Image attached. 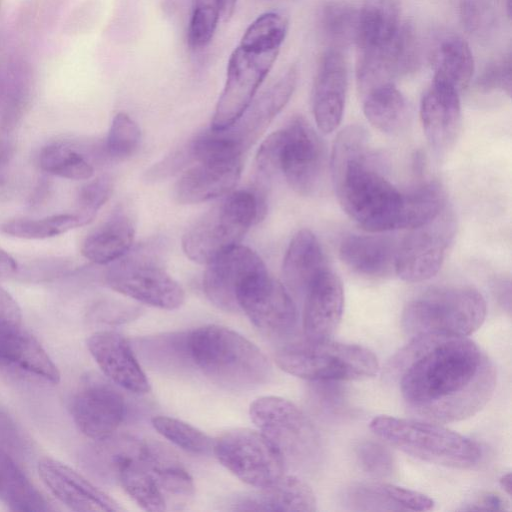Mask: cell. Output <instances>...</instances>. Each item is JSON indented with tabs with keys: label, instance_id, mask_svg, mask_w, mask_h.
<instances>
[{
	"label": "cell",
	"instance_id": "484cf974",
	"mask_svg": "<svg viewBox=\"0 0 512 512\" xmlns=\"http://www.w3.org/2000/svg\"><path fill=\"white\" fill-rule=\"evenodd\" d=\"M113 456L116 477L124 491L146 511H164L167 503L138 452V439L130 438Z\"/></svg>",
	"mask_w": 512,
	"mask_h": 512
},
{
	"label": "cell",
	"instance_id": "7dc6e473",
	"mask_svg": "<svg viewBox=\"0 0 512 512\" xmlns=\"http://www.w3.org/2000/svg\"><path fill=\"white\" fill-rule=\"evenodd\" d=\"M376 486L393 510L427 511L434 506V501L421 492L388 483H376Z\"/></svg>",
	"mask_w": 512,
	"mask_h": 512
},
{
	"label": "cell",
	"instance_id": "4316f807",
	"mask_svg": "<svg viewBox=\"0 0 512 512\" xmlns=\"http://www.w3.org/2000/svg\"><path fill=\"white\" fill-rule=\"evenodd\" d=\"M239 511H305L317 509L312 488L301 478L283 474L258 491L240 496L233 502Z\"/></svg>",
	"mask_w": 512,
	"mask_h": 512
},
{
	"label": "cell",
	"instance_id": "3957f363",
	"mask_svg": "<svg viewBox=\"0 0 512 512\" xmlns=\"http://www.w3.org/2000/svg\"><path fill=\"white\" fill-rule=\"evenodd\" d=\"M183 352L204 376L227 389H252L271 375L265 354L227 327L206 325L189 331L183 335Z\"/></svg>",
	"mask_w": 512,
	"mask_h": 512
},
{
	"label": "cell",
	"instance_id": "b9f144b4",
	"mask_svg": "<svg viewBox=\"0 0 512 512\" xmlns=\"http://www.w3.org/2000/svg\"><path fill=\"white\" fill-rule=\"evenodd\" d=\"M141 131L138 125L124 112L117 113L111 123L104 153L114 160L131 157L139 148Z\"/></svg>",
	"mask_w": 512,
	"mask_h": 512
},
{
	"label": "cell",
	"instance_id": "f546056e",
	"mask_svg": "<svg viewBox=\"0 0 512 512\" xmlns=\"http://www.w3.org/2000/svg\"><path fill=\"white\" fill-rule=\"evenodd\" d=\"M135 222L129 210L118 207L84 239L82 255L96 264H110L127 254L133 244Z\"/></svg>",
	"mask_w": 512,
	"mask_h": 512
},
{
	"label": "cell",
	"instance_id": "7402d4cb",
	"mask_svg": "<svg viewBox=\"0 0 512 512\" xmlns=\"http://www.w3.org/2000/svg\"><path fill=\"white\" fill-rule=\"evenodd\" d=\"M343 310L344 289L341 279L326 269L304 295L302 327L305 338H329L338 327Z\"/></svg>",
	"mask_w": 512,
	"mask_h": 512
},
{
	"label": "cell",
	"instance_id": "9c48e42d",
	"mask_svg": "<svg viewBox=\"0 0 512 512\" xmlns=\"http://www.w3.org/2000/svg\"><path fill=\"white\" fill-rule=\"evenodd\" d=\"M250 418L280 451L285 462L312 465L320 456V437L311 420L291 401L263 396L251 403Z\"/></svg>",
	"mask_w": 512,
	"mask_h": 512
},
{
	"label": "cell",
	"instance_id": "74e56055",
	"mask_svg": "<svg viewBox=\"0 0 512 512\" xmlns=\"http://www.w3.org/2000/svg\"><path fill=\"white\" fill-rule=\"evenodd\" d=\"M87 222L77 213L55 214L39 219H15L2 223L6 235L22 239H46L64 234Z\"/></svg>",
	"mask_w": 512,
	"mask_h": 512
},
{
	"label": "cell",
	"instance_id": "680465c9",
	"mask_svg": "<svg viewBox=\"0 0 512 512\" xmlns=\"http://www.w3.org/2000/svg\"><path fill=\"white\" fill-rule=\"evenodd\" d=\"M0 7H1V0H0Z\"/></svg>",
	"mask_w": 512,
	"mask_h": 512
},
{
	"label": "cell",
	"instance_id": "91938a15",
	"mask_svg": "<svg viewBox=\"0 0 512 512\" xmlns=\"http://www.w3.org/2000/svg\"><path fill=\"white\" fill-rule=\"evenodd\" d=\"M0 184H1V180H0Z\"/></svg>",
	"mask_w": 512,
	"mask_h": 512
},
{
	"label": "cell",
	"instance_id": "ee69618b",
	"mask_svg": "<svg viewBox=\"0 0 512 512\" xmlns=\"http://www.w3.org/2000/svg\"><path fill=\"white\" fill-rule=\"evenodd\" d=\"M220 17V9L216 0L195 1L187 33L191 49H202L210 43Z\"/></svg>",
	"mask_w": 512,
	"mask_h": 512
},
{
	"label": "cell",
	"instance_id": "d6a6232c",
	"mask_svg": "<svg viewBox=\"0 0 512 512\" xmlns=\"http://www.w3.org/2000/svg\"><path fill=\"white\" fill-rule=\"evenodd\" d=\"M399 0H364L356 41L359 50L381 47L401 29Z\"/></svg>",
	"mask_w": 512,
	"mask_h": 512
},
{
	"label": "cell",
	"instance_id": "1f68e13d",
	"mask_svg": "<svg viewBox=\"0 0 512 512\" xmlns=\"http://www.w3.org/2000/svg\"><path fill=\"white\" fill-rule=\"evenodd\" d=\"M34 87V69L21 57L10 59L0 73V127L12 129L28 105Z\"/></svg>",
	"mask_w": 512,
	"mask_h": 512
},
{
	"label": "cell",
	"instance_id": "8992f818",
	"mask_svg": "<svg viewBox=\"0 0 512 512\" xmlns=\"http://www.w3.org/2000/svg\"><path fill=\"white\" fill-rule=\"evenodd\" d=\"M487 313L483 295L473 287L430 289L405 306L404 331L414 337L424 334L469 336L483 324Z\"/></svg>",
	"mask_w": 512,
	"mask_h": 512
},
{
	"label": "cell",
	"instance_id": "603a6c76",
	"mask_svg": "<svg viewBox=\"0 0 512 512\" xmlns=\"http://www.w3.org/2000/svg\"><path fill=\"white\" fill-rule=\"evenodd\" d=\"M420 118L425 136L437 152H445L455 143L461 125L459 92L434 81L424 93Z\"/></svg>",
	"mask_w": 512,
	"mask_h": 512
},
{
	"label": "cell",
	"instance_id": "f1b7e54d",
	"mask_svg": "<svg viewBox=\"0 0 512 512\" xmlns=\"http://www.w3.org/2000/svg\"><path fill=\"white\" fill-rule=\"evenodd\" d=\"M326 266L322 247L313 232L299 230L291 239L283 258L282 275L288 289L304 296Z\"/></svg>",
	"mask_w": 512,
	"mask_h": 512
},
{
	"label": "cell",
	"instance_id": "816d5d0a",
	"mask_svg": "<svg viewBox=\"0 0 512 512\" xmlns=\"http://www.w3.org/2000/svg\"><path fill=\"white\" fill-rule=\"evenodd\" d=\"M22 313L15 299L0 286V334L21 327Z\"/></svg>",
	"mask_w": 512,
	"mask_h": 512
},
{
	"label": "cell",
	"instance_id": "db71d44e",
	"mask_svg": "<svg viewBox=\"0 0 512 512\" xmlns=\"http://www.w3.org/2000/svg\"><path fill=\"white\" fill-rule=\"evenodd\" d=\"M15 259L5 250L0 248V278L12 276L17 271Z\"/></svg>",
	"mask_w": 512,
	"mask_h": 512
},
{
	"label": "cell",
	"instance_id": "5bb4252c",
	"mask_svg": "<svg viewBox=\"0 0 512 512\" xmlns=\"http://www.w3.org/2000/svg\"><path fill=\"white\" fill-rule=\"evenodd\" d=\"M240 311L269 336H284L297 323V308L286 287L267 269L250 276L237 295Z\"/></svg>",
	"mask_w": 512,
	"mask_h": 512
},
{
	"label": "cell",
	"instance_id": "ba28073f",
	"mask_svg": "<svg viewBox=\"0 0 512 512\" xmlns=\"http://www.w3.org/2000/svg\"><path fill=\"white\" fill-rule=\"evenodd\" d=\"M280 48L242 35L229 58L224 88L210 129L224 130L244 113L276 61Z\"/></svg>",
	"mask_w": 512,
	"mask_h": 512
},
{
	"label": "cell",
	"instance_id": "836d02e7",
	"mask_svg": "<svg viewBox=\"0 0 512 512\" xmlns=\"http://www.w3.org/2000/svg\"><path fill=\"white\" fill-rule=\"evenodd\" d=\"M433 80L454 88L459 93L469 84L474 72V59L468 43L458 36L443 38L433 57Z\"/></svg>",
	"mask_w": 512,
	"mask_h": 512
},
{
	"label": "cell",
	"instance_id": "30bf717a",
	"mask_svg": "<svg viewBox=\"0 0 512 512\" xmlns=\"http://www.w3.org/2000/svg\"><path fill=\"white\" fill-rule=\"evenodd\" d=\"M110 264L104 278L114 291L160 309L174 310L183 304L184 290L151 248L129 251Z\"/></svg>",
	"mask_w": 512,
	"mask_h": 512
},
{
	"label": "cell",
	"instance_id": "d4e9b609",
	"mask_svg": "<svg viewBox=\"0 0 512 512\" xmlns=\"http://www.w3.org/2000/svg\"><path fill=\"white\" fill-rule=\"evenodd\" d=\"M138 452L156 480L167 505L180 508L194 496V483L191 475L173 451L155 441L138 442Z\"/></svg>",
	"mask_w": 512,
	"mask_h": 512
},
{
	"label": "cell",
	"instance_id": "6f0895ef",
	"mask_svg": "<svg viewBox=\"0 0 512 512\" xmlns=\"http://www.w3.org/2000/svg\"><path fill=\"white\" fill-rule=\"evenodd\" d=\"M501 487L506 491L508 495H511V474L506 473L502 475L499 480Z\"/></svg>",
	"mask_w": 512,
	"mask_h": 512
},
{
	"label": "cell",
	"instance_id": "bcb514c9",
	"mask_svg": "<svg viewBox=\"0 0 512 512\" xmlns=\"http://www.w3.org/2000/svg\"><path fill=\"white\" fill-rule=\"evenodd\" d=\"M113 189L112 180L108 176H100L83 185L78 193L77 205L79 214L87 224L96 216L97 211L109 199Z\"/></svg>",
	"mask_w": 512,
	"mask_h": 512
},
{
	"label": "cell",
	"instance_id": "f5cc1de1",
	"mask_svg": "<svg viewBox=\"0 0 512 512\" xmlns=\"http://www.w3.org/2000/svg\"><path fill=\"white\" fill-rule=\"evenodd\" d=\"M506 509V501L500 495L496 493H485L479 498H477L472 503L467 504V506L461 508V510L471 511V510H505Z\"/></svg>",
	"mask_w": 512,
	"mask_h": 512
},
{
	"label": "cell",
	"instance_id": "83f0119b",
	"mask_svg": "<svg viewBox=\"0 0 512 512\" xmlns=\"http://www.w3.org/2000/svg\"><path fill=\"white\" fill-rule=\"evenodd\" d=\"M398 244L382 235L352 234L339 248L343 263L354 272L367 277H385L395 272Z\"/></svg>",
	"mask_w": 512,
	"mask_h": 512
},
{
	"label": "cell",
	"instance_id": "e0dca14e",
	"mask_svg": "<svg viewBox=\"0 0 512 512\" xmlns=\"http://www.w3.org/2000/svg\"><path fill=\"white\" fill-rule=\"evenodd\" d=\"M416 63V43L412 29L402 25L389 43L360 50L356 77L361 96L408 73Z\"/></svg>",
	"mask_w": 512,
	"mask_h": 512
},
{
	"label": "cell",
	"instance_id": "f907efd6",
	"mask_svg": "<svg viewBox=\"0 0 512 512\" xmlns=\"http://www.w3.org/2000/svg\"><path fill=\"white\" fill-rule=\"evenodd\" d=\"M94 2H85L74 9L63 24L66 34L76 35L87 31L93 24L97 14Z\"/></svg>",
	"mask_w": 512,
	"mask_h": 512
},
{
	"label": "cell",
	"instance_id": "c3c4849f",
	"mask_svg": "<svg viewBox=\"0 0 512 512\" xmlns=\"http://www.w3.org/2000/svg\"><path fill=\"white\" fill-rule=\"evenodd\" d=\"M479 87L485 91L501 89L508 95L511 92L510 61L493 64L483 73L479 80Z\"/></svg>",
	"mask_w": 512,
	"mask_h": 512
},
{
	"label": "cell",
	"instance_id": "ab89813d",
	"mask_svg": "<svg viewBox=\"0 0 512 512\" xmlns=\"http://www.w3.org/2000/svg\"><path fill=\"white\" fill-rule=\"evenodd\" d=\"M154 429L179 448L192 453H206L212 448L211 439L196 427L168 416H155Z\"/></svg>",
	"mask_w": 512,
	"mask_h": 512
},
{
	"label": "cell",
	"instance_id": "8fae6325",
	"mask_svg": "<svg viewBox=\"0 0 512 512\" xmlns=\"http://www.w3.org/2000/svg\"><path fill=\"white\" fill-rule=\"evenodd\" d=\"M212 449L226 469L255 488L268 486L285 474L284 457L259 430H229L214 441Z\"/></svg>",
	"mask_w": 512,
	"mask_h": 512
},
{
	"label": "cell",
	"instance_id": "9a60e30c",
	"mask_svg": "<svg viewBox=\"0 0 512 512\" xmlns=\"http://www.w3.org/2000/svg\"><path fill=\"white\" fill-rule=\"evenodd\" d=\"M71 415L78 429L93 440H105L118 429L125 415L122 394L107 381L88 378L73 396Z\"/></svg>",
	"mask_w": 512,
	"mask_h": 512
},
{
	"label": "cell",
	"instance_id": "f6af8a7d",
	"mask_svg": "<svg viewBox=\"0 0 512 512\" xmlns=\"http://www.w3.org/2000/svg\"><path fill=\"white\" fill-rule=\"evenodd\" d=\"M355 453L361 468L374 477H388L395 471L394 457L381 443L363 441L356 446Z\"/></svg>",
	"mask_w": 512,
	"mask_h": 512
},
{
	"label": "cell",
	"instance_id": "f35d334b",
	"mask_svg": "<svg viewBox=\"0 0 512 512\" xmlns=\"http://www.w3.org/2000/svg\"><path fill=\"white\" fill-rule=\"evenodd\" d=\"M39 164L45 172L70 180H87L94 174L92 164L80 152L61 143L45 146Z\"/></svg>",
	"mask_w": 512,
	"mask_h": 512
},
{
	"label": "cell",
	"instance_id": "11a10c76",
	"mask_svg": "<svg viewBox=\"0 0 512 512\" xmlns=\"http://www.w3.org/2000/svg\"><path fill=\"white\" fill-rule=\"evenodd\" d=\"M498 297L501 299L502 303L507 305L508 310H510V296H511V286L510 281L502 279L497 283L496 286Z\"/></svg>",
	"mask_w": 512,
	"mask_h": 512
},
{
	"label": "cell",
	"instance_id": "44dd1931",
	"mask_svg": "<svg viewBox=\"0 0 512 512\" xmlns=\"http://www.w3.org/2000/svg\"><path fill=\"white\" fill-rule=\"evenodd\" d=\"M347 91V68L341 52L328 50L321 58L312 92V109L317 127L323 133L341 123Z\"/></svg>",
	"mask_w": 512,
	"mask_h": 512
},
{
	"label": "cell",
	"instance_id": "cb8c5ba5",
	"mask_svg": "<svg viewBox=\"0 0 512 512\" xmlns=\"http://www.w3.org/2000/svg\"><path fill=\"white\" fill-rule=\"evenodd\" d=\"M241 169L242 159L197 162L177 180L174 196L181 204H196L226 195L237 184Z\"/></svg>",
	"mask_w": 512,
	"mask_h": 512
},
{
	"label": "cell",
	"instance_id": "9f6ffc18",
	"mask_svg": "<svg viewBox=\"0 0 512 512\" xmlns=\"http://www.w3.org/2000/svg\"><path fill=\"white\" fill-rule=\"evenodd\" d=\"M220 9V15L223 21H228L235 10L237 0H216Z\"/></svg>",
	"mask_w": 512,
	"mask_h": 512
},
{
	"label": "cell",
	"instance_id": "60d3db41",
	"mask_svg": "<svg viewBox=\"0 0 512 512\" xmlns=\"http://www.w3.org/2000/svg\"><path fill=\"white\" fill-rule=\"evenodd\" d=\"M68 0H27L20 7L17 26L30 34L50 31L58 22Z\"/></svg>",
	"mask_w": 512,
	"mask_h": 512
},
{
	"label": "cell",
	"instance_id": "4fadbf2b",
	"mask_svg": "<svg viewBox=\"0 0 512 512\" xmlns=\"http://www.w3.org/2000/svg\"><path fill=\"white\" fill-rule=\"evenodd\" d=\"M455 232L452 213L445 207L433 220L412 228L398 243L395 273L406 282H422L440 270Z\"/></svg>",
	"mask_w": 512,
	"mask_h": 512
},
{
	"label": "cell",
	"instance_id": "d6986e66",
	"mask_svg": "<svg viewBox=\"0 0 512 512\" xmlns=\"http://www.w3.org/2000/svg\"><path fill=\"white\" fill-rule=\"evenodd\" d=\"M40 478L50 492L66 507L76 512L122 511L109 495L68 465L52 458L38 463Z\"/></svg>",
	"mask_w": 512,
	"mask_h": 512
},
{
	"label": "cell",
	"instance_id": "ac0fdd59",
	"mask_svg": "<svg viewBox=\"0 0 512 512\" xmlns=\"http://www.w3.org/2000/svg\"><path fill=\"white\" fill-rule=\"evenodd\" d=\"M295 66L289 67L268 89L253 100L223 134L244 154L290 100L297 83Z\"/></svg>",
	"mask_w": 512,
	"mask_h": 512
},
{
	"label": "cell",
	"instance_id": "7bdbcfd3",
	"mask_svg": "<svg viewBox=\"0 0 512 512\" xmlns=\"http://www.w3.org/2000/svg\"><path fill=\"white\" fill-rule=\"evenodd\" d=\"M359 12L342 2L327 4L322 12V27L327 37L337 44L356 40Z\"/></svg>",
	"mask_w": 512,
	"mask_h": 512
},
{
	"label": "cell",
	"instance_id": "d590c367",
	"mask_svg": "<svg viewBox=\"0 0 512 512\" xmlns=\"http://www.w3.org/2000/svg\"><path fill=\"white\" fill-rule=\"evenodd\" d=\"M363 111L367 120L378 130L392 133L406 122L408 105L394 83H388L362 97Z\"/></svg>",
	"mask_w": 512,
	"mask_h": 512
},
{
	"label": "cell",
	"instance_id": "e575fe53",
	"mask_svg": "<svg viewBox=\"0 0 512 512\" xmlns=\"http://www.w3.org/2000/svg\"><path fill=\"white\" fill-rule=\"evenodd\" d=\"M0 499L11 511L47 512L52 510L24 472L1 448Z\"/></svg>",
	"mask_w": 512,
	"mask_h": 512
},
{
	"label": "cell",
	"instance_id": "6da1fadb",
	"mask_svg": "<svg viewBox=\"0 0 512 512\" xmlns=\"http://www.w3.org/2000/svg\"><path fill=\"white\" fill-rule=\"evenodd\" d=\"M387 372L407 410L437 423L475 415L489 402L497 382L493 361L468 336H414L393 356Z\"/></svg>",
	"mask_w": 512,
	"mask_h": 512
},
{
	"label": "cell",
	"instance_id": "52a82bcc",
	"mask_svg": "<svg viewBox=\"0 0 512 512\" xmlns=\"http://www.w3.org/2000/svg\"><path fill=\"white\" fill-rule=\"evenodd\" d=\"M261 219L251 189L234 191L187 229L182 238L183 251L192 261L207 265L238 245L248 229Z\"/></svg>",
	"mask_w": 512,
	"mask_h": 512
},
{
	"label": "cell",
	"instance_id": "4dcf8cb0",
	"mask_svg": "<svg viewBox=\"0 0 512 512\" xmlns=\"http://www.w3.org/2000/svg\"><path fill=\"white\" fill-rule=\"evenodd\" d=\"M0 363L52 384L60 381L57 366L37 339L22 326L0 334Z\"/></svg>",
	"mask_w": 512,
	"mask_h": 512
},
{
	"label": "cell",
	"instance_id": "2e32d148",
	"mask_svg": "<svg viewBox=\"0 0 512 512\" xmlns=\"http://www.w3.org/2000/svg\"><path fill=\"white\" fill-rule=\"evenodd\" d=\"M266 269L260 256L252 249L236 245L207 264L203 290L207 298L224 311H240L237 295L244 282Z\"/></svg>",
	"mask_w": 512,
	"mask_h": 512
},
{
	"label": "cell",
	"instance_id": "ffe728a7",
	"mask_svg": "<svg viewBox=\"0 0 512 512\" xmlns=\"http://www.w3.org/2000/svg\"><path fill=\"white\" fill-rule=\"evenodd\" d=\"M87 347L101 371L113 383L135 394L150 391L149 381L124 336L115 331H98L88 338Z\"/></svg>",
	"mask_w": 512,
	"mask_h": 512
},
{
	"label": "cell",
	"instance_id": "681fc988",
	"mask_svg": "<svg viewBox=\"0 0 512 512\" xmlns=\"http://www.w3.org/2000/svg\"><path fill=\"white\" fill-rule=\"evenodd\" d=\"M489 7L485 0H463L461 17L470 32L481 30L489 21Z\"/></svg>",
	"mask_w": 512,
	"mask_h": 512
},
{
	"label": "cell",
	"instance_id": "5b68a950",
	"mask_svg": "<svg viewBox=\"0 0 512 512\" xmlns=\"http://www.w3.org/2000/svg\"><path fill=\"white\" fill-rule=\"evenodd\" d=\"M275 361L286 373L311 382L367 379L380 368L368 348L329 338L288 343L276 352Z\"/></svg>",
	"mask_w": 512,
	"mask_h": 512
},
{
	"label": "cell",
	"instance_id": "7c38bea8",
	"mask_svg": "<svg viewBox=\"0 0 512 512\" xmlns=\"http://www.w3.org/2000/svg\"><path fill=\"white\" fill-rule=\"evenodd\" d=\"M279 132V172L303 196L319 188L325 166L324 146L309 122L293 117Z\"/></svg>",
	"mask_w": 512,
	"mask_h": 512
},
{
	"label": "cell",
	"instance_id": "7a4b0ae2",
	"mask_svg": "<svg viewBox=\"0 0 512 512\" xmlns=\"http://www.w3.org/2000/svg\"><path fill=\"white\" fill-rule=\"evenodd\" d=\"M367 131L359 125L341 130L333 143L330 170L345 213L371 233L399 229L403 192L377 168Z\"/></svg>",
	"mask_w": 512,
	"mask_h": 512
},
{
	"label": "cell",
	"instance_id": "8d00e7d4",
	"mask_svg": "<svg viewBox=\"0 0 512 512\" xmlns=\"http://www.w3.org/2000/svg\"><path fill=\"white\" fill-rule=\"evenodd\" d=\"M446 207V197L437 181L417 185L403 192L399 229H412L437 217Z\"/></svg>",
	"mask_w": 512,
	"mask_h": 512
},
{
	"label": "cell",
	"instance_id": "277c9868",
	"mask_svg": "<svg viewBox=\"0 0 512 512\" xmlns=\"http://www.w3.org/2000/svg\"><path fill=\"white\" fill-rule=\"evenodd\" d=\"M369 426L389 445L431 464L467 469L482 457L475 441L437 422L380 415Z\"/></svg>",
	"mask_w": 512,
	"mask_h": 512
}]
</instances>
